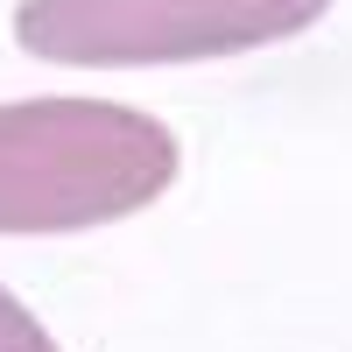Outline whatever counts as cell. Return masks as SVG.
Wrapping results in <instances>:
<instances>
[{"label":"cell","instance_id":"2","mask_svg":"<svg viewBox=\"0 0 352 352\" xmlns=\"http://www.w3.org/2000/svg\"><path fill=\"white\" fill-rule=\"evenodd\" d=\"M338 0H21L14 43L43 64H204L317 28Z\"/></svg>","mask_w":352,"mask_h":352},{"label":"cell","instance_id":"1","mask_svg":"<svg viewBox=\"0 0 352 352\" xmlns=\"http://www.w3.org/2000/svg\"><path fill=\"white\" fill-rule=\"evenodd\" d=\"M184 148L155 113L113 99L0 106V232H85L134 219L176 184Z\"/></svg>","mask_w":352,"mask_h":352},{"label":"cell","instance_id":"3","mask_svg":"<svg viewBox=\"0 0 352 352\" xmlns=\"http://www.w3.org/2000/svg\"><path fill=\"white\" fill-rule=\"evenodd\" d=\"M0 352H64V345L43 331V317L28 310L14 289H0Z\"/></svg>","mask_w":352,"mask_h":352}]
</instances>
